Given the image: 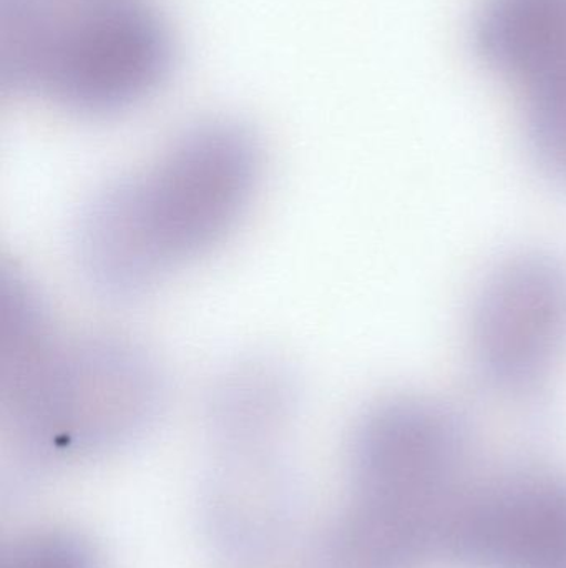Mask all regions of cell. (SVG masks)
I'll list each match as a JSON object with an SVG mask.
<instances>
[{"instance_id": "cell-1", "label": "cell", "mask_w": 566, "mask_h": 568, "mask_svg": "<svg viewBox=\"0 0 566 568\" xmlns=\"http://www.w3.org/2000/svg\"><path fill=\"white\" fill-rule=\"evenodd\" d=\"M261 175V146L248 126L231 119L189 126L83 206L75 229L83 278L119 303L150 293L238 229Z\"/></svg>"}, {"instance_id": "cell-2", "label": "cell", "mask_w": 566, "mask_h": 568, "mask_svg": "<svg viewBox=\"0 0 566 568\" xmlns=\"http://www.w3.org/2000/svg\"><path fill=\"white\" fill-rule=\"evenodd\" d=\"M175 36L150 0H0V83L82 116L120 115L172 77Z\"/></svg>"}, {"instance_id": "cell-3", "label": "cell", "mask_w": 566, "mask_h": 568, "mask_svg": "<svg viewBox=\"0 0 566 568\" xmlns=\"http://www.w3.org/2000/svg\"><path fill=\"white\" fill-rule=\"evenodd\" d=\"M165 377L138 344L110 334L62 341L0 397L3 463L42 476L59 457L130 446L158 419Z\"/></svg>"}, {"instance_id": "cell-4", "label": "cell", "mask_w": 566, "mask_h": 568, "mask_svg": "<svg viewBox=\"0 0 566 568\" xmlns=\"http://www.w3.org/2000/svg\"><path fill=\"white\" fill-rule=\"evenodd\" d=\"M471 453V427L451 404L428 394L385 397L352 434L348 506L441 544Z\"/></svg>"}, {"instance_id": "cell-5", "label": "cell", "mask_w": 566, "mask_h": 568, "mask_svg": "<svg viewBox=\"0 0 566 568\" xmlns=\"http://www.w3.org/2000/svg\"><path fill=\"white\" fill-rule=\"evenodd\" d=\"M469 351L492 393L537 394L566 354V262L522 252L497 263L472 303Z\"/></svg>"}, {"instance_id": "cell-6", "label": "cell", "mask_w": 566, "mask_h": 568, "mask_svg": "<svg viewBox=\"0 0 566 568\" xmlns=\"http://www.w3.org/2000/svg\"><path fill=\"white\" fill-rule=\"evenodd\" d=\"M441 552L465 568H566V477L518 474L459 499Z\"/></svg>"}, {"instance_id": "cell-7", "label": "cell", "mask_w": 566, "mask_h": 568, "mask_svg": "<svg viewBox=\"0 0 566 568\" xmlns=\"http://www.w3.org/2000/svg\"><path fill=\"white\" fill-rule=\"evenodd\" d=\"M482 62L517 87L525 126L566 129V0H482L474 20Z\"/></svg>"}, {"instance_id": "cell-8", "label": "cell", "mask_w": 566, "mask_h": 568, "mask_svg": "<svg viewBox=\"0 0 566 568\" xmlns=\"http://www.w3.org/2000/svg\"><path fill=\"white\" fill-rule=\"evenodd\" d=\"M299 494L298 477L276 446L219 449L203 486L206 532L236 559L268 556L295 527Z\"/></svg>"}, {"instance_id": "cell-9", "label": "cell", "mask_w": 566, "mask_h": 568, "mask_svg": "<svg viewBox=\"0 0 566 568\" xmlns=\"http://www.w3.org/2000/svg\"><path fill=\"white\" fill-rule=\"evenodd\" d=\"M301 403L298 377L269 356L235 361L216 377L206 399V423L219 449L276 446Z\"/></svg>"}, {"instance_id": "cell-10", "label": "cell", "mask_w": 566, "mask_h": 568, "mask_svg": "<svg viewBox=\"0 0 566 568\" xmlns=\"http://www.w3.org/2000/svg\"><path fill=\"white\" fill-rule=\"evenodd\" d=\"M0 568H102L95 547L70 530H35L6 544Z\"/></svg>"}]
</instances>
